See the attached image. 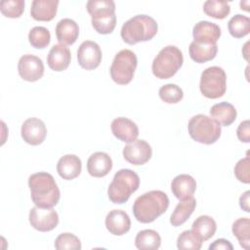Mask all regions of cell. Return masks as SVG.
Instances as JSON below:
<instances>
[{
  "label": "cell",
  "instance_id": "cell-20",
  "mask_svg": "<svg viewBox=\"0 0 250 250\" xmlns=\"http://www.w3.org/2000/svg\"><path fill=\"white\" fill-rule=\"evenodd\" d=\"M218 52L217 43L200 42L193 40L189 44L188 53L192 61L198 63H203L213 60Z\"/></svg>",
  "mask_w": 250,
  "mask_h": 250
},
{
  "label": "cell",
  "instance_id": "cell-3",
  "mask_svg": "<svg viewBox=\"0 0 250 250\" xmlns=\"http://www.w3.org/2000/svg\"><path fill=\"white\" fill-rule=\"evenodd\" d=\"M158 30L156 21L147 15H137L129 19L121 27V38L129 45L152 39Z\"/></svg>",
  "mask_w": 250,
  "mask_h": 250
},
{
  "label": "cell",
  "instance_id": "cell-34",
  "mask_svg": "<svg viewBox=\"0 0 250 250\" xmlns=\"http://www.w3.org/2000/svg\"><path fill=\"white\" fill-rule=\"evenodd\" d=\"M0 11L7 18H20L24 11V1L3 0L0 2Z\"/></svg>",
  "mask_w": 250,
  "mask_h": 250
},
{
  "label": "cell",
  "instance_id": "cell-1",
  "mask_svg": "<svg viewBox=\"0 0 250 250\" xmlns=\"http://www.w3.org/2000/svg\"><path fill=\"white\" fill-rule=\"evenodd\" d=\"M30 195L35 206L53 208L59 203L61 192L54 177L47 172H38L28 178Z\"/></svg>",
  "mask_w": 250,
  "mask_h": 250
},
{
  "label": "cell",
  "instance_id": "cell-5",
  "mask_svg": "<svg viewBox=\"0 0 250 250\" xmlns=\"http://www.w3.org/2000/svg\"><path fill=\"white\" fill-rule=\"evenodd\" d=\"M139 186L140 178L136 172L131 169H121L115 173L108 187V198L114 204H123L139 188Z\"/></svg>",
  "mask_w": 250,
  "mask_h": 250
},
{
  "label": "cell",
  "instance_id": "cell-23",
  "mask_svg": "<svg viewBox=\"0 0 250 250\" xmlns=\"http://www.w3.org/2000/svg\"><path fill=\"white\" fill-rule=\"evenodd\" d=\"M196 189L195 180L188 174L176 176L171 183V190L176 198L183 200L193 195Z\"/></svg>",
  "mask_w": 250,
  "mask_h": 250
},
{
  "label": "cell",
  "instance_id": "cell-9",
  "mask_svg": "<svg viewBox=\"0 0 250 250\" xmlns=\"http://www.w3.org/2000/svg\"><path fill=\"white\" fill-rule=\"evenodd\" d=\"M199 88L201 94L208 99H218L227 90V75L220 66H210L201 73Z\"/></svg>",
  "mask_w": 250,
  "mask_h": 250
},
{
  "label": "cell",
  "instance_id": "cell-15",
  "mask_svg": "<svg viewBox=\"0 0 250 250\" xmlns=\"http://www.w3.org/2000/svg\"><path fill=\"white\" fill-rule=\"evenodd\" d=\"M110 127L114 137L124 143H131L137 140L139 136V128L137 124L126 117H117L113 119Z\"/></svg>",
  "mask_w": 250,
  "mask_h": 250
},
{
  "label": "cell",
  "instance_id": "cell-31",
  "mask_svg": "<svg viewBox=\"0 0 250 250\" xmlns=\"http://www.w3.org/2000/svg\"><path fill=\"white\" fill-rule=\"evenodd\" d=\"M204 13L214 19L223 20L230 12L229 2L221 0H207L203 4Z\"/></svg>",
  "mask_w": 250,
  "mask_h": 250
},
{
  "label": "cell",
  "instance_id": "cell-18",
  "mask_svg": "<svg viewBox=\"0 0 250 250\" xmlns=\"http://www.w3.org/2000/svg\"><path fill=\"white\" fill-rule=\"evenodd\" d=\"M70 60L71 54L69 49L65 45L56 44L49 51L47 63L51 69L55 71H62L68 67Z\"/></svg>",
  "mask_w": 250,
  "mask_h": 250
},
{
  "label": "cell",
  "instance_id": "cell-35",
  "mask_svg": "<svg viewBox=\"0 0 250 250\" xmlns=\"http://www.w3.org/2000/svg\"><path fill=\"white\" fill-rule=\"evenodd\" d=\"M201 245L202 241L191 230L183 231L177 239V248L181 250H199Z\"/></svg>",
  "mask_w": 250,
  "mask_h": 250
},
{
  "label": "cell",
  "instance_id": "cell-24",
  "mask_svg": "<svg viewBox=\"0 0 250 250\" xmlns=\"http://www.w3.org/2000/svg\"><path fill=\"white\" fill-rule=\"evenodd\" d=\"M79 35V26L71 19H62L56 25V36L60 44L71 45Z\"/></svg>",
  "mask_w": 250,
  "mask_h": 250
},
{
  "label": "cell",
  "instance_id": "cell-11",
  "mask_svg": "<svg viewBox=\"0 0 250 250\" xmlns=\"http://www.w3.org/2000/svg\"><path fill=\"white\" fill-rule=\"evenodd\" d=\"M77 60L82 68L86 70L95 69L102 62V50L96 42L86 40L78 48Z\"/></svg>",
  "mask_w": 250,
  "mask_h": 250
},
{
  "label": "cell",
  "instance_id": "cell-38",
  "mask_svg": "<svg viewBox=\"0 0 250 250\" xmlns=\"http://www.w3.org/2000/svg\"><path fill=\"white\" fill-rule=\"evenodd\" d=\"M249 120L242 121L236 130V135L239 141L243 143H249L250 142V131H249Z\"/></svg>",
  "mask_w": 250,
  "mask_h": 250
},
{
  "label": "cell",
  "instance_id": "cell-12",
  "mask_svg": "<svg viewBox=\"0 0 250 250\" xmlns=\"http://www.w3.org/2000/svg\"><path fill=\"white\" fill-rule=\"evenodd\" d=\"M20 76L28 82L39 80L44 74V64L40 58L34 55H23L18 62Z\"/></svg>",
  "mask_w": 250,
  "mask_h": 250
},
{
  "label": "cell",
  "instance_id": "cell-8",
  "mask_svg": "<svg viewBox=\"0 0 250 250\" xmlns=\"http://www.w3.org/2000/svg\"><path fill=\"white\" fill-rule=\"evenodd\" d=\"M137 64V56L133 51L129 49L119 51L115 55L109 69L111 79L119 85L130 83L134 77Z\"/></svg>",
  "mask_w": 250,
  "mask_h": 250
},
{
  "label": "cell",
  "instance_id": "cell-36",
  "mask_svg": "<svg viewBox=\"0 0 250 250\" xmlns=\"http://www.w3.org/2000/svg\"><path fill=\"white\" fill-rule=\"evenodd\" d=\"M55 248L58 250H80V239L69 232L60 234L55 240Z\"/></svg>",
  "mask_w": 250,
  "mask_h": 250
},
{
  "label": "cell",
  "instance_id": "cell-4",
  "mask_svg": "<svg viewBox=\"0 0 250 250\" xmlns=\"http://www.w3.org/2000/svg\"><path fill=\"white\" fill-rule=\"evenodd\" d=\"M94 29L100 34H109L116 25L115 3L112 0H90L86 4Z\"/></svg>",
  "mask_w": 250,
  "mask_h": 250
},
{
  "label": "cell",
  "instance_id": "cell-28",
  "mask_svg": "<svg viewBox=\"0 0 250 250\" xmlns=\"http://www.w3.org/2000/svg\"><path fill=\"white\" fill-rule=\"evenodd\" d=\"M161 237L154 229H144L138 232L135 245L140 250H156L160 247Z\"/></svg>",
  "mask_w": 250,
  "mask_h": 250
},
{
  "label": "cell",
  "instance_id": "cell-22",
  "mask_svg": "<svg viewBox=\"0 0 250 250\" xmlns=\"http://www.w3.org/2000/svg\"><path fill=\"white\" fill-rule=\"evenodd\" d=\"M192 36L195 41L217 43L221 36V27L208 21H200L193 26Z\"/></svg>",
  "mask_w": 250,
  "mask_h": 250
},
{
  "label": "cell",
  "instance_id": "cell-6",
  "mask_svg": "<svg viewBox=\"0 0 250 250\" xmlns=\"http://www.w3.org/2000/svg\"><path fill=\"white\" fill-rule=\"evenodd\" d=\"M183 62L182 51L174 45H168L154 58L151 65L152 73L159 79L171 78L181 68Z\"/></svg>",
  "mask_w": 250,
  "mask_h": 250
},
{
  "label": "cell",
  "instance_id": "cell-30",
  "mask_svg": "<svg viewBox=\"0 0 250 250\" xmlns=\"http://www.w3.org/2000/svg\"><path fill=\"white\" fill-rule=\"evenodd\" d=\"M232 233L237 238L240 246L244 249H248L250 245V221L248 218H239L233 224L231 228Z\"/></svg>",
  "mask_w": 250,
  "mask_h": 250
},
{
  "label": "cell",
  "instance_id": "cell-32",
  "mask_svg": "<svg viewBox=\"0 0 250 250\" xmlns=\"http://www.w3.org/2000/svg\"><path fill=\"white\" fill-rule=\"evenodd\" d=\"M28 41L32 47L44 49L51 41L50 31L44 26H34L28 33Z\"/></svg>",
  "mask_w": 250,
  "mask_h": 250
},
{
  "label": "cell",
  "instance_id": "cell-33",
  "mask_svg": "<svg viewBox=\"0 0 250 250\" xmlns=\"http://www.w3.org/2000/svg\"><path fill=\"white\" fill-rule=\"evenodd\" d=\"M158 95L160 99L167 104H177L184 97L183 90L176 84H166L160 87Z\"/></svg>",
  "mask_w": 250,
  "mask_h": 250
},
{
  "label": "cell",
  "instance_id": "cell-21",
  "mask_svg": "<svg viewBox=\"0 0 250 250\" xmlns=\"http://www.w3.org/2000/svg\"><path fill=\"white\" fill-rule=\"evenodd\" d=\"M58 0H33L31 2L30 15L35 21H52L58 10Z\"/></svg>",
  "mask_w": 250,
  "mask_h": 250
},
{
  "label": "cell",
  "instance_id": "cell-27",
  "mask_svg": "<svg viewBox=\"0 0 250 250\" xmlns=\"http://www.w3.org/2000/svg\"><path fill=\"white\" fill-rule=\"evenodd\" d=\"M217 230V224L215 220L208 216L202 215L199 216L195 221L192 223L191 231L202 241H206L211 238Z\"/></svg>",
  "mask_w": 250,
  "mask_h": 250
},
{
  "label": "cell",
  "instance_id": "cell-17",
  "mask_svg": "<svg viewBox=\"0 0 250 250\" xmlns=\"http://www.w3.org/2000/svg\"><path fill=\"white\" fill-rule=\"evenodd\" d=\"M105 227L107 230L114 235H123L131 228V220L128 214L123 210L114 209L105 217Z\"/></svg>",
  "mask_w": 250,
  "mask_h": 250
},
{
  "label": "cell",
  "instance_id": "cell-25",
  "mask_svg": "<svg viewBox=\"0 0 250 250\" xmlns=\"http://www.w3.org/2000/svg\"><path fill=\"white\" fill-rule=\"evenodd\" d=\"M211 117L216 120L220 125L229 126L236 119V109L235 107L227 102L215 104L210 108Z\"/></svg>",
  "mask_w": 250,
  "mask_h": 250
},
{
  "label": "cell",
  "instance_id": "cell-40",
  "mask_svg": "<svg viewBox=\"0 0 250 250\" xmlns=\"http://www.w3.org/2000/svg\"><path fill=\"white\" fill-rule=\"evenodd\" d=\"M249 194H250V191L247 190L239 198V205H240L241 209H243L245 212H250V208H249Z\"/></svg>",
  "mask_w": 250,
  "mask_h": 250
},
{
  "label": "cell",
  "instance_id": "cell-29",
  "mask_svg": "<svg viewBox=\"0 0 250 250\" xmlns=\"http://www.w3.org/2000/svg\"><path fill=\"white\" fill-rule=\"evenodd\" d=\"M228 29L234 38H242L250 32V20L246 16L237 14L229 21Z\"/></svg>",
  "mask_w": 250,
  "mask_h": 250
},
{
  "label": "cell",
  "instance_id": "cell-16",
  "mask_svg": "<svg viewBox=\"0 0 250 250\" xmlns=\"http://www.w3.org/2000/svg\"><path fill=\"white\" fill-rule=\"evenodd\" d=\"M112 169V160L110 156L104 151L94 152L87 161V171L95 178L106 176Z\"/></svg>",
  "mask_w": 250,
  "mask_h": 250
},
{
  "label": "cell",
  "instance_id": "cell-13",
  "mask_svg": "<svg viewBox=\"0 0 250 250\" xmlns=\"http://www.w3.org/2000/svg\"><path fill=\"white\" fill-rule=\"evenodd\" d=\"M152 155L149 144L144 140H135L124 146L123 156L133 165H143L146 163Z\"/></svg>",
  "mask_w": 250,
  "mask_h": 250
},
{
  "label": "cell",
  "instance_id": "cell-37",
  "mask_svg": "<svg viewBox=\"0 0 250 250\" xmlns=\"http://www.w3.org/2000/svg\"><path fill=\"white\" fill-rule=\"evenodd\" d=\"M250 162H249V156H245L244 158L240 159L234 167V175L236 179L244 184L250 183Z\"/></svg>",
  "mask_w": 250,
  "mask_h": 250
},
{
  "label": "cell",
  "instance_id": "cell-7",
  "mask_svg": "<svg viewBox=\"0 0 250 250\" xmlns=\"http://www.w3.org/2000/svg\"><path fill=\"white\" fill-rule=\"evenodd\" d=\"M188 134L192 140L204 145L214 144L221 136V125L205 114L192 116L188 124Z\"/></svg>",
  "mask_w": 250,
  "mask_h": 250
},
{
  "label": "cell",
  "instance_id": "cell-14",
  "mask_svg": "<svg viewBox=\"0 0 250 250\" xmlns=\"http://www.w3.org/2000/svg\"><path fill=\"white\" fill-rule=\"evenodd\" d=\"M21 138L23 141L31 146H38L45 141L47 135V128L45 123L36 117L27 118L21 125Z\"/></svg>",
  "mask_w": 250,
  "mask_h": 250
},
{
  "label": "cell",
  "instance_id": "cell-2",
  "mask_svg": "<svg viewBox=\"0 0 250 250\" xmlns=\"http://www.w3.org/2000/svg\"><path fill=\"white\" fill-rule=\"evenodd\" d=\"M169 206L167 194L161 190H150L139 196L133 205V214L143 224L153 222L161 216Z\"/></svg>",
  "mask_w": 250,
  "mask_h": 250
},
{
  "label": "cell",
  "instance_id": "cell-39",
  "mask_svg": "<svg viewBox=\"0 0 250 250\" xmlns=\"http://www.w3.org/2000/svg\"><path fill=\"white\" fill-rule=\"evenodd\" d=\"M233 246L231 243L224 238H220L215 240L210 246L209 250H232Z\"/></svg>",
  "mask_w": 250,
  "mask_h": 250
},
{
  "label": "cell",
  "instance_id": "cell-10",
  "mask_svg": "<svg viewBox=\"0 0 250 250\" xmlns=\"http://www.w3.org/2000/svg\"><path fill=\"white\" fill-rule=\"evenodd\" d=\"M29 223L39 231H50L59 224V215L53 208H40L35 206L29 211Z\"/></svg>",
  "mask_w": 250,
  "mask_h": 250
},
{
  "label": "cell",
  "instance_id": "cell-19",
  "mask_svg": "<svg viewBox=\"0 0 250 250\" xmlns=\"http://www.w3.org/2000/svg\"><path fill=\"white\" fill-rule=\"evenodd\" d=\"M82 169V163L75 154H65L57 163V172L63 180H73L77 178Z\"/></svg>",
  "mask_w": 250,
  "mask_h": 250
},
{
  "label": "cell",
  "instance_id": "cell-26",
  "mask_svg": "<svg viewBox=\"0 0 250 250\" xmlns=\"http://www.w3.org/2000/svg\"><path fill=\"white\" fill-rule=\"evenodd\" d=\"M196 207V200L193 196L181 200L175 207L171 217L170 223L174 227H179L187 222Z\"/></svg>",
  "mask_w": 250,
  "mask_h": 250
}]
</instances>
